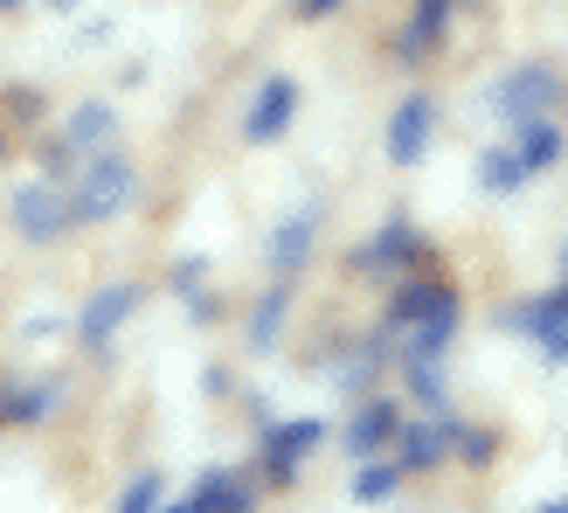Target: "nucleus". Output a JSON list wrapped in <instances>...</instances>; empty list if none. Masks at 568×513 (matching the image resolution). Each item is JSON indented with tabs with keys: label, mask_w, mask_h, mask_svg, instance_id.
Masks as SVG:
<instances>
[{
	"label": "nucleus",
	"mask_w": 568,
	"mask_h": 513,
	"mask_svg": "<svg viewBox=\"0 0 568 513\" xmlns=\"http://www.w3.org/2000/svg\"><path fill=\"white\" fill-rule=\"evenodd\" d=\"M132 194H139V174H132V160H119V153H111V160H98L91 174L77 181V202H70V209H77L83 222H104V215L132 209Z\"/></svg>",
	"instance_id": "1"
},
{
	"label": "nucleus",
	"mask_w": 568,
	"mask_h": 513,
	"mask_svg": "<svg viewBox=\"0 0 568 513\" xmlns=\"http://www.w3.org/2000/svg\"><path fill=\"white\" fill-rule=\"evenodd\" d=\"M493 104L506 111V119H548V104H555V77H548V70H514V77H499Z\"/></svg>",
	"instance_id": "2"
},
{
	"label": "nucleus",
	"mask_w": 568,
	"mask_h": 513,
	"mask_svg": "<svg viewBox=\"0 0 568 513\" xmlns=\"http://www.w3.org/2000/svg\"><path fill=\"white\" fill-rule=\"evenodd\" d=\"M14 222L36 243H49V237H63L70 222H77V209L63 202V188H21V202H14Z\"/></svg>",
	"instance_id": "3"
},
{
	"label": "nucleus",
	"mask_w": 568,
	"mask_h": 513,
	"mask_svg": "<svg viewBox=\"0 0 568 513\" xmlns=\"http://www.w3.org/2000/svg\"><path fill=\"white\" fill-rule=\"evenodd\" d=\"M292 111H298V83H292V77H271V83H264V98H257V111H250V139H257V147L284 139Z\"/></svg>",
	"instance_id": "4"
},
{
	"label": "nucleus",
	"mask_w": 568,
	"mask_h": 513,
	"mask_svg": "<svg viewBox=\"0 0 568 513\" xmlns=\"http://www.w3.org/2000/svg\"><path fill=\"white\" fill-rule=\"evenodd\" d=\"M423 147H430V104H423V98H403V104H395V119H388V160H416Z\"/></svg>",
	"instance_id": "5"
},
{
	"label": "nucleus",
	"mask_w": 568,
	"mask_h": 513,
	"mask_svg": "<svg viewBox=\"0 0 568 513\" xmlns=\"http://www.w3.org/2000/svg\"><path fill=\"white\" fill-rule=\"evenodd\" d=\"M555 160H561V132L548 119H520V167L541 174V167H555Z\"/></svg>",
	"instance_id": "6"
},
{
	"label": "nucleus",
	"mask_w": 568,
	"mask_h": 513,
	"mask_svg": "<svg viewBox=\"0 0 568 513\" xmlns=\"http://www.w3.org/2000/svg\"><path fill=\"white\" fill-rule=\"evenodd\" d=\"M312 444H320V423H312V416H305V423H284V431H271V472L284 479Z\"/></svg>",
	"instance_id": "7"
},
{
	"label": "nucleus",
	"mask_w": 568,
	"mask_h": 513,
	"mask_svg": "<svg viewBox=\"0 0 568 513\" xmlns=\"http://www.w3.org/2000/svg\"><path fill=\"white\" fill-rule=\"evenodd\" d=\"M409 250H416V237L395 222V230L375 237V250H361V271H395V264H409Z\"/></svg>",
	"instance_id": "8"
},
{
	"label": "nucleus",
	"mask_w": 568,
	"mask_h": 513,
	"mask_svg": "<svg viewBox=\"0 0 568 513\" xmlns=\"http://www.w3.org/2000/svg\"><path fill=\"white\" fill-rule=\"evenodd\" d=\"M132 305H139V292H132V284H119V292H104V299H98L91 312H83V333H91V340H104V333L119 326Z\"/></svg>",
	"instance_id": "9"
},
{
	"label": "nucleus",
	"mask_w": 568,
	"mask_h": 513,
	"mask_svg": "<svg viewBox=\"0 0 568 513\" xmlns=\"http://www.w3.org/2000/svg\"><path fill=\"white\" fill-rule=\"evenodd\" d=\"M444 305H450L444 284H409V292L395 299V326H416V320H430V312H444Z\"/></svg>",
	"instance_id": "10"
},
{
	"label": "nucleus",
	"mask_w": 568,
	"mask_h": 513,
	"mask_svg": "<svg viewBox=\"0 0 568 513\" xmlns=\"http://www.w3.org/2000/svg\"><path fill=\"white\" fill-rule=\"evenodd\" d=\"M194 500H202V513H250V493L236 486V479H222V472H209Z\"/></svg>",
	"instance_id": "11"
},
{
	"label": "nucleus",
	"mask_w": 568,
	"mask_h": 513,
	"mask_svg": "<svg viewBox=\"0 0 568 513\" xmlns=\"http://www.w3.org/2000/svg\"><path fill=\"white\" fill-rule=\"evenodd\" d=\"M444 14H450V0H423V8H416V28L403 36V49H409V56L437 49V36H444Z\"/></svg>",
	"instance_id": "12"
},
{
	"label": "nucleus",
	"mask_w": 568,
	"mask_h": 513,
	"mask_svg": "<svg viewBox=\"0 0 568 513\" xmlns=\"http://www.w3.org/2000/svg\"><path fill=\"white\" fill-rule=\"evenodd\" d=\"M478 181H486L493 194H514L527 181V167H520V153H486V160H478Z\"/></svg>",
	"instance_id": "13"
},
{
	"label": "nucleus",
	"mask_w": 568,
	"mask_h": 513,
	"mask_svg": "<svg viewBox=\"0 0 568 513\" xmlns=\"http://www.w3.org/2000/svg\"><path fill=\"white\" fill-rule=\"evenodd\" d=\"M388 431H395V410H388V403H367V410L354 416V431H347V437H354V451H367V444H382Z\"/></svg>",
	"instance_id": "14"
},
{
	"label": "nucleus",
	"mask_w": 568,
	"mask_h": 513,
	"mask_svg": "<svg viewBox=\"0 0 568 513\" xmlns=\"http://www.w3.org/2000/svg\"><path fill=\"white\" fill-rule=\"evenodd\" d=\"M111 139V111L104 104H83L77 119H70V147H104Z\"/></svg>",
	"instance_id": "15"
},
{
	"label": "nucleus",
	"mask_w": 568,
	"mask_h": 513,
	"mask_svg": "<svg viewBox=\"0 0 568 513\" xmlns=\"http://www.w3.org/2000/svg\"><path fill=\"white\" fill-rule=\"evenodd\" d=\"M450 451V431H409V444H403V465H423L430 472L437 459Z\"/></svg>",
	"instance_id": "16"
},
{
	"label": "nucleus",
	"mask_w": 568,
	"mask_h": 513,
	"mask_svg": "<svg viewBox=\"0 0 568 513\" xmlns=\"http://www.w3.org/2000/svg\"><path fill=\"white\" fill-rule=\"evenodd\" d=\"M305 237H312V215H298V222H284V230H277V271H292L298 264V256H305Z\"/></svg>",
	"instance_id": "17"
},
{
	"label": "nucleus",
	"mask_w": 568,
	"mask_h": 513,
	"mask_svg": "<svg viewBox=\"0 0 568 513\" xmlns=\"http://www.w3.org/2000/svg\"><path fill=\"white\" fill-rule=\"evenodd\" d=\"M395 493V472L388 465H361L354 472V500H388Z\"/></svg>",
	"instance_id": "18"
},
{
	"label": "nucleus",
	"mask_w": 568,
	"mask_h": 513,
	"mask_svg": "<svg viewBox=\"0 0 568 513\" xmlns=\"http://www.w3.org/2000/svg\"><path fill=\"white\" fill-rule=\"evenodd\" d=\"M119 513H160V479L146 472V479H139V486L125 493V506H119Z\"/></svg>",
	"instance_id": "19"
},
{
	"label": "nucleus",
	"mask_w": 568,
	"mask_h": 513,
	"mask_svg": "<svg viewBox=\"0 0 568 513\" xmlns=\"http://www.w3.org/2000/svg\"><path fill=\"white\" fill-rule=\"evenodd\" d=\"M339 8V0H305V14H333Z\"/></svg>",
	"instance_id": "20"
},
{
	"label": "nucleus",
	"mask_w": 568,
	"mask_h": 513,
	"mask_svg": "<svg viewBox=\"0 0 568 513\" xmlns=\"http://www.w3.org/2000/svg\"><path fill=\"white\" fill-rule=\"evenodd\" d=\"M166 513H202V500H181V506H166Z\"/></svg>",
	"instance_id": "21"
},
{
	"label": "nucleus",
	"mask_w": 568,
	"mask_h": 513,
	"mask_svg": "<svg viewBox=\"0 0 568 513\" xmlns=\"http://www.w3.org/2000/svg\"><path fill=\"white\" fill-rule=\"evenodd\" d=\"M548 513H568V506H548Z\"/></svg>",
	"instance_id": "22"
},
{
	"label": "nucleus",
	"mask_w": 568,
	"mask_h": 513,
	"mask_svg": "<svg viewBox=\"0 0 568 513\" xmlns=\"http://www.w3.org/2000/svg\"><path fill=\"white\" fill-rule=\"evenodd\" d=\"M0 416H8V403H0Z\"/></svg>",
	"instance_id": "23"
},
{
	"label": "nucleus",
	"mask_w": 568,
	"mask_h": 513,
	"mask_svg": "<svg viewBox=\"0 0 568 513\" xmlns=\"http://www.w3.org/2000/svg\"><path fill=\"white\" fill-rule=\"evenodd\" d=\"M0 8H8V0H0Z\"/></svg>",
	"instance_id": "24"
}]
</instances>
